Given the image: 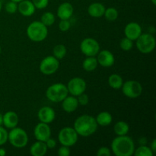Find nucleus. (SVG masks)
I'll use <instances>...</instances> for the list:
<instances>
[{"instance_id":"nucleus-33","label":"nucleus","mask_w":156,"mask_h":156,"mask_svg":"<svg viewBox=\"0 0 156 156\" xmlns=\"http://www.w3.org/2000/svg\"><path fill=\"white\" fill-rule=\"evenodd\" d=\"M8 133H9L7 132V130L5 128L0 126V146L4 145L7 142Z\"/></svg>"},{"instance_id":"nucleus-6","label":"nucleus","mask_w":156,"mask_h":156,"mask_svg":"<svg viewBox=\"0 0 156 156\" xmlns=\"http://www.w3.org/2000/svg\"><path fill=\"white\" fill-rule=\"evenodd\" d=\"M136 41L137 49L144 54L150 53L155 47V38L151 33H142Z\"/></svg>"},{"instance_id":"nucleus-40","label":"nucleus","mask_w":156,"mask_h":156,"mask_svg":"<svg viewBox=\"0 0 156 156\" xmlns=\"http://www.w3.org/2000/svg\"><path fill=\"white\" fill-rule=\"evenodd\" d=\"M6 155L5 149L3 148H0V156H5Z\"/></svg>"},{"instance_id":"nucleus-1","label":"nucleus","mask_w":156,"mask_h":156,"mask_svg":"<svg viewBox=\"0 0 156 156\" xmlns=\"http://www.w3.org/2000/svg\"><path fill=\"white\" fill-rule=\"evenodd\" d=\"M111 150L117 156H130L133 155L135 145L129 136H118L111 143Z\"/></svg>"},{"instance_id":"nucleus-41","label":"nucleus","mask_w":156,"mask_h":156,"mask_svg":"<svg viewBox=\"0 0 156 156\" xmlns=\"http://www.w3.org/2000/svg\"><path fill=\"white\" fill-rule=\"evenodd\" d=\"M3 124V115L0 113V126Z\"/></svg>"},{"instance_id":"nucleus-22","label":"nucleus","mask_w":156,"mask_h":156,"mask_svg":"<svg viewBox=\"0 0 156 156\" xmlns=\"http://www.w3.org/2000/svg\"><path fill=\"white\" fill-rule=\"evenodd\" d=\"M95 120L98 125H99V126H109L112 123L113 117L112 115L108 111H102L98 114Z\"/></svg>"},{"instance_id":"nucleus-34","label":"nucleus","mask_w":156,"mask_h":156,"mask_svg":"<svg viewBox=\"0 0 156 156\" xmlns=\"http://www.w3.org/2000/svg\"><path fill=\"white\" fill-rule=\"evenodd\" d=\"M77 100L79 102V105H82V106H85L87 105L89 102V98L85 93H82V94H79V96H77Z\"/></svg>"},{"instance_id":"nucleus-14","label":"nucleus","mask_w":156,"mask_h":156,"mask_svg":"<svg viewBox=\"0 0 156 156\" xmlns=\"http://www.w3.org/2000/svg\"><path fill=\"white\" fill-rule=\"evenodd\" d=\"M37 117L41 122L49 124V123H52L55 120L56 113H55L54 110L52 108L45 106L41 108L38 111Z\"/></svg>"},{"instance_id":"nucleus-31","label":"nucleus","mask_w":156,"mask_h":156,"mask_svg":"<svg viewBox=\"0 0 156 156\" xmlns=\"http://www.w3.org/2000/svg\"><path fill=\"white\" fill-rule=\"evenodd\" d=\"M18 10V5L13 1H10L6 3L5 11L9 14H14Z\"/></svg>"},{"instance_id":"nucleus-30","label":"nucleus","mask_w":156,"mask_h":156,"mask_svg":"<svg viewBox=\"0 0 156 156\" xmlns=\"http://www.w3.org/2000/svg\"><path fill=\"white\" fill-rule=\"evenodd\" d=\"M133 41H131L129 38L126 37L120 41V47L124 51H129V50H130L133 48Z\"/></svg>"},{"instance_id":"nucleus-8","label":"nucleus","mask_w":156,"mask_h":156,"mask_svg":"<svg viewBox=\"0 0 156 156\" xmlns=\"http://www.w3.org/2000/svg\"><path fill=\"white\" fill-rule=\"evenodd\" d=\"M121 88L123 94L129 98H136L140 97L143 92L142 85L135 80H129L123 82Z\"/></svg>"},{"instance_id":"nucleus-39","label":"nucleus","mask_w":156,"mask_h":156,"mask_svg":"<svg viewBox=\"0 0 156 156\" xmlns=\"http://www.w3.org/2000/svg\"><path fill=\"white\" fill-rule=\"evenodd\" d=\"M150 149H152V151L154 152V153H155L156 152V140H155V139L152 140V143H151Z\"/></svg>"},{"instance_id":"nucleus-10","label":"nucleus","mask_w":156,"mask_h":156,"mask_svg":"<svg viewBox=\"0 0 156 156\" xmlns=\"http://www.w3.org/2000/svg\"><path fill=\"white\" fill-rule=\"evenodd\" d=\"M80 50L86 56H95L100 51V45L95 39L88 37L81 42Z\"/></svg>"},{"instance_id":"nucleus-9","label":"nucleus","mask_w":156,"mask_h":156,"mask_svg":"<svg viewBox=\"0 0 156 156\" xmlns=\"http://www.w3.org/2000/svg\"><path fill=\"white\" fill-rule=\"evenodd\" d=\"M59 67V59L53 56H48L43 59L40 64V71L44 75H52L56 73Z\"/></svg>"},{"instance_id":"nucleus-21","label":"nucleus","mask_w":156,"mask_h":156,"mask_svg":"<svg viewBox=\"0 0 156 156\" xmlns=\"http://www.w3.org/2000/svg\"><path fill=\"white\" fill-rule=\"evenodd\" d=\"M47 147L45 142L37 141L30 148V153L33 156H44L47 153Z\"/></svg>"},{"instance_id":"nucleus-4","label":"nucleus","mask_w":156,"mask_h":156,"mask_svg":"<svg viewBox=\"0 0 156 156\" xmlns=\"http://www.w3.org/2000/svg\"><path fill=\"white\" fill-rule=\"evenodd\" d=\"M69 94L66 85L62 83H55L50 85L46 91V97L54 103L61 102Z\"/></svg>"},{"instance_id":"nucleus-37","label":"nucleus","mask_w":156,"mask_h":156,"mask_svg":"<svg viewBox=\"0 0 156 156\" xmlns=\"http://www.w3.org/2000/svg\"><path fill=\"white\" fill-rule=\"evenodd\" d=\"M58 155L59 156H69L70 155V149L69 146H62L58 150Z\"/></svg>"},{"instance_id":"nucleus-45","label":"nucleus","mask_w":156,"mask_h":156,"mask_svg":"<svg viewBox=\"0 0 156 156\" xmlns=\"http://www.w3.org/2000/svg\"><path fill=\"white\" fill-rule=\"evenodd\" d=\"M1 50H1V47H0V53H1Z\"/></svg>"},{"instance_id":"nucleus-28","label":"nucleus","mask_w":156,"mask_h":156,"mask_svg":"<svg viewBox=\"0 0 156 156\" xmlns=\"http://www.w3.org/2000/svg\"><path fill=\"white\" fill-rule=\"evenodd\" d=\"M41 21L47 27V26H51L55 22V16L52 12H44L41 16Z\"/></svg>"},{"instance_id":"nucleus-20","label":"nucleus","mask_w":156,"mask_h":156,"mask_svg":"<svg viewBox=\"0 0 156 156\" xmlns=\"http://www.w3.org/2000/svg\"><path fill=\"white\" fill-rule=\"evenodd\" d=\"M105 7L100 2H94L90 5L88 8V13L92 18H101L104 15Z\"/></svg>"},{"instance_id":"nucleus-38","label":"nucleus","mask_w":156,"mask_h":156,"mask_svg":"<svg viewBox=\"0 0 156 156\" xmlns=\"http://www.w3.org/2000/svg\"><path fill=\"white\" fill-rule=\"evenodd\" d=\"M46 146H47V149H53V148L56 147V140L52 139L51 137H50L49 139H47L45 141Z\"/></svg>"},{"instance_id":"nucleus-32","label":"nucleus","mask_w":156,"mask_h":156,"mask_svg":"<svg viewBox=\"0 0 156 156\" xmlns=\"http://www.w3.org/2000/svg\"><path fill=\"white\" fill-rule=\"evenodd\" d=\"M31 2H33L35 9H45L49 3V0H32Z\"/></svg>"},{"instance_id":"nucleus-36","label":"nucleus","mask_w":156,"mask_h":156,"mask_svg":"<svg viewBox=\"0 0 156 156\" xmlns=\"http://www.w3.org/2000/svg\"><path fill=\"white\" fill-rule=\"evenodd\" d=\"M111 152L108 147H101L97 152L98 156H111Z\"/></svg>"},{"instance_id":"nucleus-43","label":"nucleus","mask_w":156,"mask_h":156,"mask_svg":"<svg viewBox=\"0 0 156 156\" xmlns=\"http://www.w3.org/2000/svg\"><path fill=\"white\" fill-rule=\"evenodd\" d=\"M152 2L153 5H156V0H152Z\"/></svg>"},{"instance_id":"nucleus-5","label":"nucleus","mask_w":156,"mask_h":156,"mask_svg":"<svg viewBox=\"0 0 156 156\" xmlns=\"http://www.w3.org/2000/svg\"><path fill=\"white\" fill-rule=\"evenodd\" d=\"M8 140L14 147L23 148L28 143V136L24 129L16 126L8 133Z\"/></svg>"},{"instance_id":"nucleus-19","label":"nucleus","mask_w":156,"mask_h":156,"mask_svg":"<svg viewBox=\"0 0 156 156\" xmlns=\"http://www.w3.org/2000/svg\"><path fill=\"white\" fill-rule=\"evenodd\" d=\"M18 123V116L15 111H8L3 115V124L6 128L12 129Z\"/></svg>"},{"instance_id":"nucleus-27","label":"nucleus","mask_w":156,"mask_h":156,"mask_svg":"<svg viewBox=\"0 0 156 156\" xmlns=\"http://www.w3.org/2000/svg\"><path fill=\"white\" fill-rule=\"evenodd\" d=\"M53 56L57 59H62L66 55V47L63 44H58L54 47L53 50Z\"/></svg>"},{"instance_id":"nucleus-17","label":"nucleus","mask_w":156,"mask_h":156,"mask_svg":"<svg viewBox=\"0 0 156 156\" xmlns=\"http://www.w3.org/2000/svg\"><path fill=\"white\" fill-rule=\"evenodd\" d=\"M18 5V10L23 16H31L35 12V7L33 2L29 0H22Z\"/></svg>"},{"instance_id":"nucleus-44","label":"nucleus","mask_w":156,"mask_h":156,"mask_svg":"<svg viewBox=\"0 0 156 156\" xmlns=\"http://www.w3.org/2000/svg\"><path fill=\"white\" fill-rule=\"evenodd\" d=\"M2 2H1V1H0V12H1V10H2Z\"/></svg>"},{"instance_id":"nucleus-26","label":"nucleus","mask_w":156,"mask_h":156,"mask_svg":"<svg viewBox=\"0 0 156 156\" xmlns=\"http://www.w3.org/2000/svg\"><path fill=\"white\" fill-rule=\"evenodd\" d=\"M133 155L136 156H153L154 152L150 147H148L145 145H141L140 147L134 150Z\"/></svg>"},{"instance_id":"nucleus-42","label":"nucleus","mask_w":156,"mask_h":156,"mask_svg":"<svg viewBox=\"0 0 156 156\" xmlns=\"http://www.w3.org/2000/svg\"><path fill=\"white\" fill-rule=\"evenodd\" d=\"M11 1H13V2H15L18 3V2H20L21 1H22V0H11Z\"/></svg>"},{"instance_id":"nucleus-46","label":"nucleus","mask_w":156,"mask_h":156,"mask_svg":"<svg viewBox=\"0 0 156 156\" xmlns=\"http://www.w3.org/2000/svg\"><path fill=\"white\" fill-rule=\"evenodd\" d=\"M0 1H2V0H0Z\"/></svg>"},{"instance_id":"nucleus-23","label":"nucleus","mask_w":156,"mask_h":156,"mask_svg":"<svg viewBox=\"0 0 156 156\" xmlns=\"http://www.w3.org/2000/svg\"><path fill=\"white\" fill-rule=\"evenodd\" d=\"M108 84L114 89H120L123 84V80L118 74H112L108 78Z\"/></svg>"},{"instance_id":"nucleus-18","label":"nucleus","mask_w":156,"mask_h":156,"mask_svg":"<svg viewBox=\"0 0 156 156\" xmlns=\"http://www.w3.org/2000/svg\"><path fill=\"white\" fill-rule=\"evenodd\" d=\"M73 6L69 2H63L58 7L57 16L61 20H69L73 14Z\"/></svg>"},{"instance_id":"nucleus-16","label":"nucleus","mask_w":156,"mask_h":156,"mask_svg":"<svg viewBox=\"0 0 156 156\" xmlns=\"http://www.w3.org/2000/svg\"><path fill=\"white\" fill-rule=\"evenodd\" d=\"M61 102H62V110L67 113L74 112L79 107V102L76 96L67 95Z\"/></svg>"},{"instance_id":"nucleus-29","label":"nucleus","mask_w":156,"mask_h":156,"mask_svg":"<svg viewBox=\"0 0 156 156\" xmlns=\"http://www.w3.org/2000/svg\"><path fill=\"white\" fill-rule=\"evenodd\" d=\"M118 11H117L115 8L111 7L105 9L104 16L105 17V18H106L108 21H114L118 18Z\"/></svg>"},{"instance_id":"nucleus-12","label":"nucleus","mask_w":156,"mask_h":156,"mask_svg":"<svg viewBox=\"0 0 156 156\" xmlns=\"http://www.w3.org/2000/svg\"><path fill=\"white\" fill-rule=\"evenodd\" d=\"M34 135L38 141L45 142L51 136V129L47 123L41 122L34 127Z\"/></svg>"},{"instance_id":"nucleus-25","label":"nucleus","mask_w":156,"mask_h":156,"mask_svg":"<svg viewBox=\"0 0 156 156\" xmlns=\"http://www.w3.org/2000/svg\"><path fill=\"white\" fill-rule=\"evenodd\" d=\"M114 130L117 136H125L129 130V126L125 121H118L114 126Z\"/></svg>"},{"instance_id":"nucleus-2","label":"nucleus","mask_w":156,"mask_h":156,"mask_svg":"<svg viewBox=\"0 0 156 156\" xmlns=\"http://www.w3.org/2000/svg\"><path fill=\"white\" fill-rule=\"evenodd\" d=\"M95 118L90 115H82L78 117L74 122V129L82 136H89L96 132L98 129Z\"/></svg>"},{"instance_id":"nucleus-11","label":"nucleus","mask_w":156,"mask_h":156,"mask_svg":"<svg viewBox=\"0 0 156 156\" xmlns=\"http://www.w3.org/2000/svg\"><path fill=\"white\" fill-rule=\"evenodd\" d=\"M66 87L69 93H70L71 95L77 97L79 94L85 92L86 89V82L82 78L75 77L68 82Z\"/></svg>"},{"instance_id":"nucleus-7","label":"nucleus","mask_w":156,"mask_h":156,"mask_svg":"<svg viewBox=\"0 0 156 156\" xmlns=\"http://www.w3.org/2000/svg\"><path fill=\"white\" fill-rule=\"evenodd\" d=\"M59 142L62 146H73L77 143L78 133L74 128L64 127L61 129L58 134Z\"/></svg>"},{"instance_id":"nucleus-13","label":"nucleus","mask_w":156,"mask_h":156,"mask_svg":"<svg viewBox=\"0 0 156 156\" xmlns=\"http://www.w3.org/2000/svg\"><path fill=\"white\" fill-rule=\"evenodd\" d=\"M98 63L103 67H111L112 66L115 62V59L111 51L107 50L99 51L98 53Z\"/></svg>"},{"instance_id":"nucleus-24","label":"nucleus","mask_w":156,"mask_h":156,"mask_svg":"<svg viewBox=\"0 0 156 156\" xmlns=\"http://www.w3.org/2000/svg\"><path fill=\"white\" fill-rule=\"evenodd\" d=\"M98 65V60L97 58L94 56H87L86 59L83 61L82 63V66L83 69L87 72H92L97 68Z\"/></svg>"},{"instance_id":"nucleus-3","label":"nucleus","mask_w":156,"mask_h":156,"mask_svg":"<svg viewBox=\"0 0 156 156\" xmlns=\"http://www.w3.org/2000/svg\"><path fill=\"white\" fill-rule=\"evenodd\" d=\"M48 30L47 26L41 21H35L30 23L27 27V35L30 41L34 42H41L47 38Z\"/></svg>"},{"instance_id":"nucleus-15","label":"nucleus","mask_w":156,"mask_h":156,"mask_svg":"<svg viewBox=\"0 0 156 156\" xmlns=\"http://www.w3.org/2000/svg\"><path fill=\"white\" fill-rule=\"evenodd\" d=\"M124 34L131 41H136L142 34L141 26L136 22L129 23L124 28Z\"/></svg>"},{"instance_id":"nucleus-35","label":"nucleus","mask_w":156,"mask_h":156,"mask_svg":"<svg viewBox=\"0 0 156 156\" xmlns=\"http://www.w3.org/2000/svg\"><path fill=\"white\" fill-rule=\"evenodd\" d=\"M70 22L69 20H61L59 24V28L61 31H67L70 28Z\"/></svg>"}]
</instances>
